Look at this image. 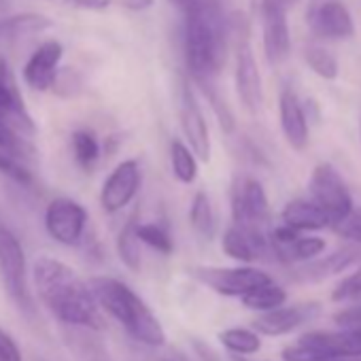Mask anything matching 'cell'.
Masks as SVG:
<instances>
[{
	"label": "cell",
	"mask_w": 361,
	"mask_h": 361,
	"mask_svg": "<svg viewBox=\"0 0 361 361\" xmlns=\"http://www.w3.org/2000/svg\"><path fill=\"white\" fill-rule=\"evenodd\" d=\"M32 283L39 300L62 323L87 329H100V304L85 283L68 264L41 255L32 266Z\"/></svg>",
	"instance_id": "obj_1"
},
{
	"label": "cell",
	"mask_w": 361,
	"mask_h": 361,
	"mask_svg": "<svg viewBox=\"0 0 361 361\" xmlns=\"http://www.w3.org/2000/svg\"><path fill=\"white\" fill-rule=\"evenodd\" d=\"M232 30L228 9L185 11V60L196 83H211L221 73Z\"/></svg>",
	"instance_id": "obj_2"
},
{
	"label": "cell",
	"mask_w": 361,
	"mask_h": 361,
	"mask_svg": "<svg viewBox=\"0 0 361 361\" xmlns=\"http://www.w3.org/2000/svg\"><path fill=\"white\" fill-rule=\"evenodd\" d=\"M90 287L100 308L113 317L130 338L147 346H161L166 342L164 325L155 312L126 283L111 276H96L90 281Z\"/></svg>",
	"instance_id": "obj_3"
},
{
	"label": "cell",
	"mask_w": 361,
	"mask_h": 361,
	"mask_svg": "<svg viewBox=\"0 0 361 361\" xmlns=\"http://www.w3.org/2000/svg\"><path fill=\"white\" fill-rule=\"evenodd\" d=\"M361 357V329L308 331L283 350L285 361H336Z\"/></svg>",
	"instance_id": "obj_4"
},
{
	"label": "cell",
	"mask_w": 361,
	"mask_h": 361,
	"mask_svg": "<svg viewBox=\"0 0 361 361\" xmlns=\"http://www.w3.org/2000/svg\"><path fill=\"white\" fill-rule=\"evenodd\" d=\"M0 283L9 300L26 314L35 312V302L28 285V264L20 238L0 224Z\"/></svg>",
	"instance_id": "obj_5"
},
{
	"label": "cell",
	"mask_w": 361,
	"mask_h": 361,
	"mask_svg": "<svg viewBox=\"0 0 361 361\" xmlns=\"http://www.w3.org/2000/svg\"><path fill=\"white\" fill-rule=\"evenodd\" d=\"M308 194L310 200L317 202L327 213L331 228H336L342 219H346L355 209L346 183L331 164H319L312 170L308 180Z\"/></svg>",
	"instance_id": "obj_6"
},
{
	"label": "cell",
	"mask_w": 361,
	"mask_h": 361,
	"mask_svg": "<svg viewBox=\"0 0 361 361\" xmlns=\"http://www.w3.org/2000/svg\"><path fill=\"white\" fill-rule=\"evenodd\" d=\"M87 228V211L73 198H54L45 209V230L51 240L64 247H77Z\"/></svg>",
	"instance_id": "obj_7"
},
{
	"label": "cell",
	"mask_w": 361,
	"mask_h": 361,
	"mask_svg": "<svg viewBox=\"0 0 361 361\" xmlns=\"http://www.w3.org/2000/svg\"><path fill=\"white\" fill-rule=\"evenodd\" d=\"M202 285L211 287L213 291L228 295V298H245L255 287L272 281L259 268L251 266H236V268H196L192 272Z\"/></svg>",
	"instance_id": "obj_8"
},
{
	"label": "cell",
	"mask_w": 361,
	"mask_h": 361,
	"mask_svg": "<svg viewBox=\"0 0 361 361\" xmlns=\"http://www.w3.org/2000/svg\"><path fill=\"white\" fill-rule=\"evenodd\" d=\"M140 180H142V172L136 159L119 161L102 183V190H100L102 211L113 215L126 209L136 198L140 190Z\"/></svg>",
	"instance_id": "obj_9"
},
{
	"label": "cell",
	"mask_w": 361,
	"mask_h": 361,
	"mask_svg": "<svg viewBox=\"0 0 361 361\" xmlns=\"http://www.w3.org/2000/svg\"><path fill=\"white\" fill-rule=\"evenodd\" d=\"M310 32L325 41H346L355 35L353 16L342 0H317L306 13Z\"/></svg>",
	"instance_id": "obj_10"
},
{
	"label": "cell",
	"mask_w": 361,
	"mask_h": 361,
	"mask_svg": "<svg viewBox=\"0 0 361 361\" xmlns=\"http://www.w3.org/2000/svg\"><path fill=\"white\" fill-rule=\"evenodd\" d=\"M232 219L240 228L264 230L270 219L268 196L257 178H243L232 196Z\"/></svg>",
	"instance_id": "obj_11"
},
{
	"label": "cell",
	"mask_w": 361,
	"mask_h": 361,
	"mask_svg": "<svg viewBox=\"0 0 361 361\" xmlns=\"http://www.w3.org/2000/svg\"><path fill=\"white\" fill-rule=\"evenodd\" d=\"M259 16H262V41H264L266 60L272 66H279L291 54L287 9L276 3H270V0H264V3H259Z\"/></svg>",
	"instance_id": "obj_12"
},
{
	"label": "cell",
	"mask_w": 361,
	"mask_h": 361,
	"mask_svg": "<svg viewBox=\"0 0 361 361\" xmlns=\"http://www.w3.org/2000/svg\"><path fill=\"white\" fill-rule=\"evenodd\" d=\"M62 56H64V47L58 41H45L43 45H39L32 51V56L26 60L22 71L26 87L37 94L49 92L58 83Z\"/></svg>",
	"instance_id": "obj_13"
},
{
	"label": "cell",
	"mask_w": 361,
	"mask_h": 361,
	"mask_svg": "<svg viewBox=\"0 0 361 361\" xmlns=\"http://www.w3.org/2000/svg\"><path fill=\"white\" fill-rule=\"evenodd\" d=\"M178 119H180V130H183L192 151L209 161L211 159V136H209V126L204 119V113L196 100L194 90L190 83L180 85V98H178Z\"/></svg>",
	"instance_id": "obj_14"
},
{
	"label": "cell",
	"mask_w": 361,
	"mask_h": 361,
	"mask_svg": "<svg viewBox=\"0 0 361 361\" xmlns=\"http://www.w3.org/2000/svg\"><path fill=\"white\" fill-rule=\"evenodd\" d=\"M272 255L283 264H300L319 257L325 251V240L319 236H304L302 232L281 226L270 232Z\"/></svg>",
	"instance_id": "obj_15"
},
{
	"label": "cell",
	"mask_w": 361,
	"mask_h": 361,
	"mask_svg": "<svg viewBox=\"0 0 361 361\" xmlns=\"http://www.w3.org/2000/svg\"><path fill=\"white\" fill-rule=\"evenodd\" d=\"M0 119L9 121L11 126L20 128L28 136L37 134V126L32 115L26 109L22 90L18 85V79L13 75V68L9 62L0 56Z\"/></svg>",
	"instance_id": "obj_16"
},
{
	"label": "cell",
	"mask_w": 361,
	"mask_h": 361,
	"mask_svg": "<svg viewBox=\"0 0 361 361\" xmlns=\"http://www.w3.org/2000/svg\"><path fill=\"white\" fill-rule=\"evenodd\" d=\"M321 312V306L317 302H304L293 306H279L274 310L262 312L253 321V329L264 336H285L300 325L308 323Z\"/></svg>",
	"instance_id": "obj_17"
},
{
	"label": "cell",
	"mask_w": 361,
	"mask_h": 361,
	"mask_svg": "<svg viewBox=\"0 0 361 361\" xmlns=\"http://www.w3.org/2000/svg\"><path fill=\"white\" fill-rule=\"evenodd\" d=\"M236 92L243 102V106L251 113H255L264 102V87H262V75L255 62V56L247 41H240L236 51Z\"/></svg>",
	"instance_id": "obj_18"
},
{
	"label": "cell",
	"mask_w": 361,
	"mask_h": 361,
	"mask_svg": "<svg viewBox=\"0 0 361 361\" xmlns=\"http://www.w3.org/2000/svg\"><path fill=\"white\" fill-rule=\"evenodd\" d=\"M221 247L228 257L243 264H253L257 259H264L268 253H272L270 236H266L264 230H249L236 224L226 230Z\"/></svg>",
	"instance_id": "obj_19"
},
{
	"label": "cell",
	"mask_w": 361,
	"mask_h": 361,
	"mask_svg": "<svg viewBox=\"0 0 361 361\" xmlns=\"http://www.w3.org/2000/svg\"><path fill=\"white\" fill-rule=\"evenodd\" d=\"M279 113H281V130L287 145L295 151H304L308 147V119L302 109L298 94L291 87H285L279 98Z\"/></svg>",
	"instance_id": "obj_20"
},
{
	"label": "cell",
	"mask_w": 361,
	"mask_h": 361,
	"mask_svg": "<svg viewBox=\"0 0 361 361\" xmlns=\"http://www.w3.org/2000/svg\"><path fill=\"white\" fill-rule=\"evenodd\" d=\"M283 224L298 230V232H314V230H323V228H331V221L327 217V213L312 200H291L285 204L283 209Z\"/></svg>",
	"instance_id": "obj_21"
},
{
	"label": "cell",
	"mask_w": 361,
	"mask_h": 361,
	"mask_svg": "<svg viewBox=\"0 0 361 361\" xmlns=\"http://www.w3.org/2000/svg\"><path fill=\"white\" fill-rule=\"evenodd\" d=\"M359 259V251L357 249H350V247H344V249H338L334 251L331 255L323 257V259H310L300 272H298V279L302 281H323V279H329L334 274H340L342 270H346L348 266H353L355 262Z\"/></svg>",
	"instance_id": "obj_22"
},
{
	"label": "cell",
	"mask_w": 361,
	"mask_h": 361,
	"mask_svg": "<svg viewBox=\"0 0 361 361\" xmlns=\"http://www.w3.org/2000/svg\"><path fill=\"white\" fill-rule=\"evenodd\" d=\"M35 136H28L26 132H22L20 128L11 126L9 121L0 119V149L5 153L18 157L20 161L24 159H35L37 155V147L32 142Z\"/></svg>",
	"instance_id": "obj_23"
},
{
	"label": "cell",
	"mask_w": 361,
	"mask_h": 361,
	"mask_svg": "<svg viewBox=\"0 0 361 361\" xmlns=\"http://www.w3.org/2000/svg\"><path fill=\"white\" fill-rule=\"evenodd\" d=\"M138 213H134L117 236V255L130 270H140V238H138Z\"/></svg>",
	"instance_id": "obj_24"
},
{
	"label": "cell",
	"mask_w": 361,
	"mask_h": 361,
	"mask_svg": "<svg viewBox=\"0 0 361 361\" xmlns=\"http://www.w3.org/2000/svg\"><path fill=\"white\" fill-rule=\"evenodd\" d=\"M196 153L192 151V147H185L183 142L174 140L170 145V164H172V174L176 176L178 183L183 185H192L196 176H198V161H196Z\"/></svg>",
	"instance_id": "obj_25"
},
{
	"label": "cell",
	"mask_w": 361,
	"mask_h": 361,
	"mask_svg": "<svg viewBox=\"0 0 361 361\" xmlns=\"http://www.w3.org/2000/svg\"><path fill=\"white\" fill-rule=\"evenodd\" d=\"M287 300V291L276 285L274 281H268L259 287H255L253 291H249L245 298H243V304L251 310H257V312H268V310H274L279 306H283Z\"/></svg>",
	"instance_id": "obj_26"
},
{
	"label": "cell",
	"mask_w": 361,
	"mask_h": 361,
	"mask_svg": "<svg viewBox=\"0 0 361 361\" xmlns=\"http://www.w3.org/2000/svg\"><path fill=\"white\" fill-rule=\"evenodd\" d=\"M54 22L47 16L39 13H20L13 18H7L0 22V35L7 37H26V35H39L47 28H51Z\"/></svg>",
	"instance_id": "obj_27"
},
{
	"label": "cell",
	"mask_w": 361,
	"mask_h": 361,
	"mask_svg": "<svg viewBox=\"0 0 361 361\" xmlns=\"http://www.w3.org/2000/svg\"><path fill=\"white\" fill-rule=\"evenodd\" d=\"M219 340L221 344L234 353V355H253L259 350L262 346V340H259V334L251 331V329H245V327H230V329H224L219 334Z\"/></svg>",
	"instance_id": "obj_28"
},
{
	"label": "cell",
	"mask_w": 361,
	"mask_h": 361,
	"mask_svg": "<svg viewBox=\"0 0 361 361\" xmlns=\"http://www.w3.org/2000/svg\"><path fill=\"white\" fill-rule=\"evenodd\" d=\"M190 221L194 226V230L204 236V238H213L215 234V213L211 207V198L207 196V192H198L192 200V209H190Z\"/></svg>",
	"instance_id": "obj_29"
},
{
	"label": "cell",
	"mask_w": 361,
	"mask_h": 361,
	"mask_svg": "<svg viewBox=\"0 0 361 361\" xmlns=\"http://www.w3.org/2000/svg\"><path fill=\"white\" fill-rule=\"evenodd\" d=\"M304 60L306 64L310 66V71L325 79V81H334L340 73V66H338V60L334 58L331 51H327L325 47H319V45H308L304 49Z\"/></svg>",
	"instance_id": "obj_30"
},
{
	"label": "cell",
	"mask_w": 361,
	"mask_h": 361,
	"mask_svg": "<svg viewBox=\"0 0 361 361\" xmlns=\"http://www.w3.org/2000/svg\"><path fill=\"white\" fill-rule=\"evenodd\" d=\"M73 145V155L81 168H92L98 157H100V142L90 130H77L71 138Z\"/></svg>",
	"instance_id": "obj_31"
},
{
	"label": "cell",
	"mask_w": 361,
	"mask_h": 361,
	"mask_svg": "<svg viewBox=\"0 0 361 361\" xmlns=\"http://www.w3.org/2000/svg\"><path fill=\"white\" fill-rule=\"evenodd\" d=\"M138 238H140L142 245L151 247L157 253H164V255L172 253V238L157 224H140L138 226Z\"/></svg>",
	"instance_id": "obj_32"
},
{
	"label": "cell",
	"mask_w": 361,
	"mask_h": 361,
	"mask_svg": "<svg viewBox=\"0 0 361 361\" xmlns=\"http://www.w3.org/2000/svg\"><path fill=\"white\" fill-rule=\"evenodd\" d=\"M331 300L338 302V304H342V302L344 304H357V302H361V266L353 274H348L346 279H342L334 287Z\"/></svg>",
	"instance_id": "obj_33"
},
{
	"label": "cell",
	"mask_w": 361,
	"mask_h": 361,
	"mask_svg": "<svg viewBox=\"0 0 361 361\" xmlns=\"http://www.w3.org/2000/svg\"><path fill=\"white\" fill-rule=\"evenodd\" d=\"M0 174H5L7 178L16 180V183H20V185H26V188L32 185V172H30V168H26L18 157L5 153L3 149H0Z\"/></svg>",
	"instance_id": "obj_34"
},
{
	"label": "cell",
	"mask_w": 361,
	"mask_h": 361,
	"mask_svg": "<svg viewBox=\"0 0 361 361\" xmlns=\"http://www.w3.org/2000/svg\"><path fill=\"white\" fill-rule=\"evenodd\" d=\"M198 85L204 90V94H207V98H209V102H211V106H213V111H215V115H217V119H219L221 130H224V132H232L234 126H236V123H234V115H232L230 106L226 104V100L217 94L213 81H211V83H198Z\"/></svg>",
	"instance_id": "obj_35"
},
{
	"label": "cell",
	"mask_w": 361,
	"mask_h": 361,
	"mask_svg": "<svg viewBox=\"0 0 361 361\" xmlns=\"http://www.w3.org/2000/svg\"><path fill=\"white\" fill-rule=\"evenodd\" d=\"M334 232L355 245H361V209H353L350 215L334 228Z\"/></svg>",
	"instance_id": "obj_36"
},
{
	"label": "cell",
	"mask_w": 361,
	"mask_h": 361,
	"mask_svg": "<svg viewBox=\"0 0 361 361\" xmlns=\"http://www.w3.org/2000/svg\"><path fill=\"white\" fill-rule=\"evenodd\" d=\"M334 321L342 329H361V302L350 304L348 308L336 312L334 314Z\"/></svg>",
	"instance_id": "obj_37"
},
{
	"label": "cell",
	"mask_w": 361,
	"mask_h": 361,
	"mask_svg": "<svg viewBox=\"0 0 361 361\" xmlns=\"http://www.w3.org/2000/svg\"><path fill=\"white\" fill-rule=\"evenodd\" d=\"M0 361H22V350L16 338L0 327Z\"/></svg>",
	"instance_id": "obj_38"
},
{
	"label": "cell",
	"mask_w": 361,
	"mask_h": 361,
	"mask_svg": "<svg viewBox=\"0 0 361 361\" xmlns=\"http://www.w3.org/2000/svg\"><path fill=\"white\" fill-rule=\"evenodd\" d=\"M183 11H194V9H228L230 0H172Z\"/></svg>",
	"instance_id": "obj_39"
},
{
	"label": "cell",
	"mask_w": 361,
	"mask_h": 361,
	"mask_svg": "<svg viewBox=\"0 0 361 361\" xmlns=\"http://www.w3.org/2000/svg\"><path fill=\"white\" fill-rule=\"evenodd\" d=\"M62 3L71 9H79V11H94V13H100V11H106L113 0H62Z\"/></svg>",
	"instance_id": "obj_40"
},
{
	"label": "cell",
	"mask_w": 361,
	"mask_h": 361,
	"mask_svg": "<svg viewBox=\"0 0 361 361\" xmlns=\"http://www.w3.org/2000/svg\"><path fill=\"white\" fill-rule=\"evenodd\" d=\"M119 7L128 9V11H147L153 7L155 0H113Z\"/></svg>",
	"instance_id": "obj_41"
},
{
	"label": "cell",
	"mask_w": 361,
	"mask_h": 361,
	"mask_svg": "<svg viewBox=\"0 0 361 361\" xmlns=\"http://www.w3.org/2000/svg\"><path fill=\"white\" fill-rule=\"evenodd\" d=\"M257 3H264V0H257ZM270 3H276V5H281L285 9H291L298 3V0H270Z\"/></svg>",
	"instance_id": "obj_42"
},
{
	"label": "cell",
	"mask_w": 361,
	"mask_h": 361,
	"mask_svg": "<svg viewBox=\"0 0 361 361\" xmlns=\"http://www.w3.org/2000/svg\"><path fill=\"white\" fill-rule=\"evenodd\" d=\"M336 361H348V359H336Z\"/></svg>",
	"instance_id": "obj_43"
},
{
	"label": "cell",
	"mask_w": 361,
	"mask_h": 361,
	"mask_svg": "<svg viewBox=\"0 0 361 361\" xmlns=\"http://www.w3.org/2000/svg\"><path fill=\"white\" fill-rule=\"evenodd\" d=\"M161 361H174V359H161Z\"/></svg>",
	"instance_id": "obj_44"
}]
</instances>
